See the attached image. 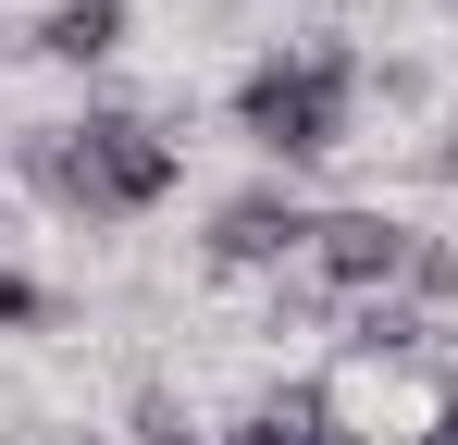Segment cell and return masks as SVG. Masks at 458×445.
<instances>
[{
	"label": "cell",
	"mask_w": 458,
	"mask_h": 445,
	"mask_svg": "<svg viewBox=\"0 0 458 445\" xmlns=\"http://www.w3.org/2000/svg\"><path fill=\"white\" fill-rule=\"evenodd\" d=\"M25 322H50V285H25V273H0V334H25Z\"/></svg>",
	"instance_id": "10"
},
{
	"label": "cell",
	"mask_w": 458,
	"mask_h": 445,
	"mask_svg": "<svg viewBox=\"0 0 458 445\" xmlns=\"http://www.w3.org/2000/svg\"><path fill=\"white\" fill-rule=\"evenodd\" d=\"M137 445H211V433H199V421H186V408L149 383V396H137Z\"/></svg>",
	"instance_id": "9"
},
{
	"label": "cell",
	"mask_w": 458,
	"mask_h": 445,
	"mask_svg": "<svg viewBox=\"0 0 458 445\" xmlns=\"http://www.w3.org/2000/svg\"><path fill=\"white\" fill-rule=\"evenodd\" d=\"M310 396H322L335 445H421L458 408V359H384V347H347Z\"/></svg>",
	"instance_id": "3"
},
{
	"label": "cell",
	"mask_w": 458,
	"mask_h": 445,
	"mask_svg": "<svg viewBox=\"0 0 458 445\" xmlns=\"http://www.w3.org/2000/svg\"><path fill=\"white\" fill-rule=\"evenodd\" d=\"M13 173L50 198L63 222H137L186 186V148L161 112H75V124H25Z\"/></svg>",
	"instance_id": "1"
},
{
	"label": "cell",
	"mask_w": 458,
	"mask_h": 445,
	"mask_svg": "<svg viewBox=\"0 0 458 445\" xmlns=\"http://www.w3.org/2000/svg\"><path fill=\"white\" fill-rule=\"evenodd\" d=\"M396 297L446 322V309H458V235H421V260H409V285H396Z\"/></svg>",
	"instance_id": "8"
},
{
	"label": "cell",
	"mask_w": 458,
	"mask_h": 445,
	"mask_svg": "<svg viewBox=\"0 0 458 445\" xmlns=\"http://www.w3.org/2000/svg\"><path fill=\"white\" fill-rule=\"evenodd\" d=\"M224 445H335V421H322L310 383H273V396H248V421H235Z\"/></svg>",
	"instance_id": "7"
},
{
	"label": "cell",
	"mask_w": 458,
	"mask_h": 445,
	"mask_svg": "<svg viewBox=\"0 0 458 445\" xmlns=\"http://www.w3.org/2000/svg\"><path fill=\"white\" fill-rule=\"evenodd\" d=\"M421 445H458V408H446V421H434V433H421Z\"/></svg>",
	"instance_id": "12"
},
{
	"label": "cell",
	"mask_w": 458,
	"mask_h": 445,
	"mask_svg": "<svg viewBox=\"0 0 458 445\" xmlns=\"http://www.w3.org/2000/svg\"><path fill=\"white\" fill-rule=\"evenodd\" d=\"M421 161H434V173H458V124H446V137H434V148H421Z\"/></svg>",
	"instance_id": "11"
},
{
	"label": "cell",
	"mask_w": 458,
	"mask_h": 445,
	"mask_svg": "<svg viewBox=\"0 0 458 445\" xmlns=\"http://www.w3.org/2000/svg\"><path fill=\"white\" fill-rule=\"evenodd\" d=\"M124 13L137 0H50L38 13V63H112L124 50Z\"/></svg>",
	"instance_id": "6"
},
{
	"label": "cell",
	"mask_w": 458,
	"mask_h": 445,
	"mask_svg": "<svg viewBox=\"0 0 458 445\" xmlns=\"http://www.w3.org/2000/svg\"><path fill=\"white\" fill-rule=\"evenodd\" d=\"M360 87H372V63L347 50V38H298V50H273V63L235 74V137L260 148V161H335L347 148V124H360Z\"/></svg>",
	"instance_id": "2"
},
{
	"label": "cell",
	"mask_w": 458,
	"mask_h": 445,
	"mask_svg": "<svg viewBox=\"0 0 458 445\" xmlns=\"http://www.w3.org/2000/svg\"><path fill=\"white\" fill-rule=\"evenodd\" d=\"M409 260H421V222H396V211H310L298 285L322 297V309H372V297L409 285Z\"/></svg>",
	"instance_id": "4"
},
{
	"label": "cell",
	"mask_w": 458,
	"mask_h": 445,
	"mask_svg": "<svg viewBox=\"0 0 458 445\" xmlns=\"http://www.w3.org/2000/svg\"><path fill=\"white\" fill-rule=\"evenodd\" d=\"M298 260H310V211L285 186H248V198L211 211V273H273V285H285Z\"/></svg>",
	"instance_id": "5"
}]
</instances>
